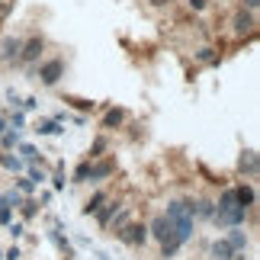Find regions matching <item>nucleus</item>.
I'll return each instance as SVG.
<instances>
[{"instance_id":"nucleus-1","label":"nucleus","mask_w":260,"mask_h":260,"mask_svg":"<svg viewBox=\"0 0 260 260\" xmlns=\"http://www.w3.org/2000/svg\"><path fill=\"white\" fill-rule=\"evenodd\" d=\"M247 218V209L244 206H235V209H225V212H215V225L222 228H238Z\"/></svg>"},{"instance_id":"nucleus-2","label":"nucleus","mask_w":260,"mask_h":260,"mask_svg":"<svg viewBox=\"0 0 260 260\" xmlns=\"http://www.w3.org/2000/svg\"><path fill=\"white\" fill-rule=\"evenodd\" d=\"M151 235L157 238V241H171V238H174V225L171 222H167V215H157L154 218V222H151Z\"/></svg>"},{"instance_id":"nucleus-3","label":"nucleus","mask_w":260,"mask_h":260,"mask_svg":"<svg viewBox=\"0 0 260 260\" xmlns=\"http://www.w3.org/2000/svg\"><path fill=\"white\" fill-rule=\"evenodd\" d=\"M61 74H64V64H61V61H45V64H42V71H39L42 84H48V87L58 84V77H61Z\"/></svg>"},{"instance_id":"nucleus-4","label":"nucleus","mask_w":260,"mask_h":260,"mask_svg":"<svg viewBox=\"0 0 260 260\" xmlns=\"http://www.w3.org/2000/svg\"><path fill=\"white\" fill-rule=\"evenodd\" d=\"M119 235H122L128 244H145V238H148V228H145V225H128V228H122Z\"/></svg>"},{"instance_id":"nucleus-5","label":"nucleus","mask_w":260,"mask_h":260,"mask_svg":"<svg viewBox=\"0 0 260 260\" xmlns=\"http://www.w3.org/2000/svg\"><path fill=\"white\" fill-rule=\"evenodd\" d=\"M113 174V164L103 161V164H87V180H103Z\"/></svg>"},{"instance_id":"nucleus-6","label":"nucleus","mask_w":260,"mask_h":260,"mask_svg":"<svg viewBox=\"0 0 260 260\" xmlns=\"http://www.w3.org/2000/svg\"><path fill=\"white\" fill-rule=\"evenodd\" d=\"M39 52H42V39H32L26 48H19V55H23V61H36Z\"/></svg>"},{"instance_id":"nucleus-7","label":"nucleus","mask_w":260,"mask_h":260,"mask_svg":"<svg viewBox=\"0 0 260 260\" xmlns=\"http://www.w3.org/2000/svg\"><path fill=\"white\" fill-rule=\"evenodd\" d=\"M36 132H42V135H61L64 128H61V122H58V119H42Z\"/></svg>"},{"instance_id":"nucleus-8","label":"nucleus","mask_w":260,"mask_h":260,"mask_svg":"<svg viewBox=\"0 0 260 260\" xmlns=\"http://www.w3.org/2000/svg\"><path fill=\"white\" fill-rule=\"evenodd\" d=\"M235 199H238V206H244V209H247V206H254V199H257V196H254V189H251V186H238V189H235Z\"/></svg>"},{"instance_id":"nucleus-9","label":"nucleus","mask_w":260,"mask_h":260,"mask_svg":"<svg viewBox=\"0 0 260 260\" xmlns=\"http://www.w3.org/2000/svg\"><path fill=\"white\" fill-rule=\"evenodd\" d=\"M19 48H23L19 39H7V42L0 45V55H4V58H19Z\"/></svg>"},{"instance_id":"nucleus-10","label":"nucleus","mask_w":260,"mask_h":260,"mask_svg":"<svg viewBox=\"0 0 260 260\" xmlns=\"http://www.w3.org/2000/svg\"><path fill=\"white\" fill-rule=\"evenodd\" d=\"M225 241H228V247L238 254V251H244V247H247V235H244V232H232Z\"/></svg>"},{"instance_id":"nucleus-11","label":"nucleus","mask_w":260,"mask_h":260,"mask_svg":"<svg viewBox=\"0 0 260 260\" xmlns=\"http://www.w3.org/2000/svg\"><path fill=\"white\" fill-rule=\"evenodd\" d=\"M212 257H215V260H232L235 251L228 247V241H215V244H212Z\"/></svg>"},{"instance_id":"nucleus-12","label":"nucleus","mask_w":260,"mask_h":260,"mask_svg":"<svg viewBox=\"0 0 260 260\" xmlns=\"http://www.w3.org/2000/svg\"><path fill=\"white\" fill-rule=\"evenodd\" d=\"M241 171H247L251 177L257 174V154H254V151H244V154H241Z\"/></svg>"},{"instance_id":"nucleus-13","label":"nucleus","mask_w":260,"mask_h":260,"mask_svg":"<svg viewBox=\"0 0 260 260\" xmlns=\"http://www.w3.org/2000/svg\"><path fill=\"white\" fill-rule=\"evenodd\" d=\"M235 29H238V32H251V29H254V16L251 13H238Z\"/></svg>"},{"instance_id":"nucleus-14","label":"nucleus","mask_w":260,"mask_h":260,"mask_svg":"<svg viewBox=\"0 0 260 260\" xmlns=\"http://www.w3.org/2000/svg\"><path fill=\"white\" fill-rule=\"evenodd\" d=\"M238 199H235V189H225L222 199H218V212H225V209H235Z\"/></svg>"},{"instance_id":"nucleus-15","label":"nucleus","mask_w":260,"mask_h":260,"mask_svg":"<svg viewBox=\"0 0 260 260\" xmlns=\"http://www.w3.org/2000/svg\"><path fill=\"white\" fill-rule=\"evenodd\" d=\"M119 122H122V109H109L106 119H103V128H116Z\"/></svg>"},{"instance_id":"nucleus-16","label":"nucleus","mask_w":260,"mask_h":260,"mask_svg":"<svg viewBox=\"0 0 260 260\" xmlns=\"http://www.w3.org/2000/svg\"><path fill=\"white\" fill-rule=\"evenodd\" d=\"M103 203H106V196H103V193H96V196H93V199H90V203L84 206V212H87V215H90V212H96V209L103 206Z\"/></svg>"},{"instance_id":"nucleus-17","label":"nucleus","mask_w":260,"mask_h":260,"mask_svg":"<svg viewBox=\"0 0 260 260\" xmlns=\"http://www.w3.org/2000/svg\"><path fill=\"white\" fill-rule=\"evenodd\" d=\"M0 164H4V167H10V171H23V161H19V157H13V154L0 157Z\"/></svg>"},{"instance_id":"nucleus-18","label":"nucleus","mask_w":260,"mask_h":260,"mask_svg":"<svg viewBox=\"0 0 260 260\" xmlns=\"http://www.w3.org/2000/svg\"><path fill=\"white\" fill-rule=\"evenodd\" d=\"M19 154H23L19 161H36V157H39V151H36L32 145H19Z\"/></svg>"},{"instance_id":"nucleus-19","label":"nucleus","mask_w":260,"mask_h":260,"mask_svg":"<svg viewBox=\"0 0 260 260\" xmlns=\"http://www.w3.org/2000/svg\"><path fill=\"white\" fill-rule=\"evenodd\" d=\"M116 209H119L116 203L109 206V209H103V212H100V225H109V222H113V212H116Z\"/></svg>"},{"instance_id":"nucleus-20","label":"nucleus","mask_w":260,"mask_h":260,"mask_svg":"<svg viewBox=\"0 0 260 260\" xmlns=\"http://www.w3.org/2000/svg\"><path fill=\"white\" fill-rule=\"evenodd\" d=\"M4 145H7V148L19 145V132H7V135H4Z\"/></svg>"},{"instance_id":"nucleus-21","label":"nucleus","mask_w":260,"mask_h":260,"mask_svg":"<svg viewBox=\"0 0 260 260\" xmlns=\"http://www.w3.org/2000/svg\"><path fill=\"white\" fill-rule=\"evenodd\" d=\"M16 186H19V193H29V189H32V180H16Z\"/></svg>"},{"instance_id":"nucleus-22","label":"nucleus","mask_w":260,"mask_h":260,"mask_svg":"<svg viewBox=\"0 0 260 260\" xmlns=\"http://www.w3.org/2000/svg\"><path fill=\"white\" fill-rule=\"evenodd\" d=\"M10 122H13V125L19 128V125H23V122H26V116H23V113H13V116H10Z\"/></svg>"},{"instance_id":"nucleus-23","label":"nucleus","mask_w":260,"mask_h":260,"mask_svg":"<svg viewBox=\"0 0 260 260\" xmlns=\"http://www.w3.org/2000/svg\"><path fill=\"white\" fill-rule=\"evenodd\" d=\"M74 180H77V183H81V180H87V164H81V167H77V174H74Z\"/></svg>"},{"instance_id":"nucleus-24","label":"nucleus","mask_w":260,"mask_h":260,"mask_svg":"<svg viewBox=\"0 0 260 260\" xmlns=\"http://www.w3.org/2000/svg\"><path fill=\"white\" fill-rule=\"evenodd\" d=\"M23 215H26V218L36 215V203H23Z\"/></svg>"},{"instance_id":"nucleus-25","label":"nucleus","mask_w":260,"mask_h":260,"mask_svg":"<svg viewBox=\"0 0 260 260\" xmlns=\"http://www.w3.org/2000/svg\"><path fill=\"white\" fill-rule=\"evenodd\" d=\"M199 58H203V61H215V55H212V48H203V52H199Z\"/></svg>"},{"instance_id":"nucleus-26","label":"nucleus","mask_w":260,"mask_h":260,"mask_svg":"<svg viewBox=\"0 0 260 260\" xmlns=\"http://www.w3.org/2000/svg\"><path fill=\"white\" fill-rule=\"evenodd\" d=\"M199 215H212V203H199Z\"/></svg>"},{"instance_id":"nucleus-27","label":"nucleus","mask_w":260,"mask_h":260,"mask_svg":"<svg viewBox=\"0 0 260 260\" xmlns=\"http://www.w3.org/2000/svg\"><path fill=\"white\" fill-rule=\"evenodd\" d=\"M0 222H4V225L10 222V206H0Z\"/></svg>"},{"instance_id":"nucleus-28","label":"nucleus","mask_w":260,"mask_h":260,"mask_svg":"<svg viewBox=\"0 0 260 260\" xmlns=\"http://www.w3.org/2000/svg\"><path fill=\"white\" fill-rule=\"evenodd\" d=\"M29 180H32V183H42V180H45V177H42V174H39V171H36V167H32V171H29Z\"/></svg>"},{"instance_id":"nucleus-29","label":"nucleus","mask_w":260,"mask_h":260,"mask_svg":"<svg viewBox=\"0 0 260 260\" xmlns=\"http://www.w3.org/2000/svg\"><path fill=\"white\" fill-rule=\"evenodd\" d=\"M61 186H64V171H58L55 174V189H61Z\"/></svg>"},{"instance_id":"nucleus-30","label":"nucleus","mask_w":260,"mask_h":260,"mask_svg":"<svg viewBox=\"0 0 260 260\" xmlns=\"http://www.w3.org/2000/svg\"><path fill=\"white\" fill-rule=\"evenodd\" d=\"M10 235L19 238V235H23V225H19V222H16V225H10Z\"/></svg>"},{"instance_id":"nucleus-31","label":"nucleus","mask_w":260,"mask_h":260,"mask_svg":"<svg viewBox=\"0 0 260 260\" xmlns=\"http://www.w3.org/2000/svg\"><path fill=\"white\" fill-rule=\"evenodd\" d=\"M189 7H193V10H203V7H206V0H189Z\"/></svg>"},{"instance_id":"nucleus-32","label":"nucleus","mask_w":260,"mask_h":260,"mask_svg":"<svg viewBox=\"0 0 260 260\" xmlns=\"http://www.w3.org/2000/svg\"><path fill=\"white\" fill-rule=\"evenodd\" d=\"M244 4H247V10H257V0H244Z\"/></svg>"}]
</instances>
